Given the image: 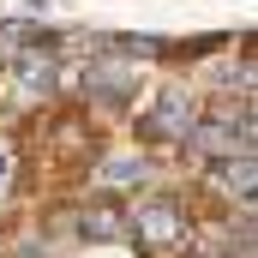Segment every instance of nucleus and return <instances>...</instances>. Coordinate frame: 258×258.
<instances>
[{
  "label": "nucleus",
  "instance_id": "obj_1",
  "mask_svg": "<svg viewBox=\"0 0 258 258\" xmlns=\"http://www.w3.org/2000/svg\"><path fill=\"white\" fill-rule=\"evenodd\" d=\"M132 240H138V252H150V258L186 252V240H192V210H186L180 198H150V204L132 210Z\"/></svg>",
  "mask_w": 258,
  "mask_h": 258
},
{
  "label": "nucleus",
  "instance_id": "obj_2",
  "mask_svg": "<svg viewBox=\"0 0 258 258\" xmlns=\"http://www.w3.org/2000/svg\"><path fill=\"white\" fill-rule=\"evenodd\" d=\"M192 96L180 90V84H168L156 102H150V114H138V138L144 144H168V138H186L192 132Z\"/></svg>",
  "mask_w": 258,
  "mask_h": 258
},
{
  "label": "nucleus",
  "instance_id": "obj_3",
  "mask_svg": "<svg viewBox=\"0 0 258 258\" xmlns=\"http://www.w3.org/2000/svg\"><path fill=\"white\" fill-rule=\"evenodd\" d=\"M186 138L222 162V156H234V144H240V150L252 144V114H246V108H222V114H210V120H192Z\"/></svg>",
  "mask_w": 258,
  "mask_h": 258
},
{
  "label": "nucleus",
  "instance_id": "obj_4",
  "mask_svg": "<svg viewBox=\"0 0 258 258\" xmlns=\"http://www.w3.org/2000/svg\"><path fill=\"white\" fill-rule=\"evenodd\" d=\"M216 186H222V192H234L240 204H252V186H258V174H252V150L222 156V162H216Z\"/></svg>",
  "mask_w": 258,
  "mask_h": 258
},
{
  "label": "nucleus",
  "instance_id": "obj_5",
  "mask_svg": "<svg viewBox=\"0 0 258 258\" xmlns=\"http://www.w3.org/2000/svg\"><path fill=\"white\" fill-rule=\"evenodd\" d=\"M78 228H84L90 240H114V234H126V216H120L114 204H90V210L78 216Z\"/></svg>",
  "mask_w": 258,
  "mask_h": 258
},
{
  "label": "nucleus",
  "instance_id": "obj_6",
  "mask_svg": "<svg viewBox=\"0 0 258 258\" xmlns=\"http://www.w3.org/2000/svg\"><path fill=\"white\" fill-rule=\"evenodd\" d=\"M18 84H24L30 96H36V90H48V84H54V60H48V54H42V60H36V54H24V60H18Z\"/></svg>",
  "mask_w": 258,
  "mask_h": 258
},
{
  "label": "nucleus",
  "instance_id": "obj_7",
  "mask_svg": "<svg viewBox=\"0 0 258 258\" xmlns=\"http://www.w3.org/2000/svg\"><path fill=\"white\" fill-rule=\"evenodd\" d=\"M102 174H108V186H132V180L144 174V162H138V156H120V162H108Z\"/></svg>",
  "mask_w": 258,
  "mask_h": 258
},
{
  "label": "nucleus",
  "instance_id": "obj_8",
  "mask_svg": "<svg viewBox=\"0 0 258 258\" xmlns=\"http://www.w3.org/2000/svg\"><path fill=\"white\" fill-rule=\"evenodd\" d=\"M6 186H12V150L0 144V198H6Z\"/></svg>",
  "mask_w": 258,
  "mask_h": 258
}]
</instances>
